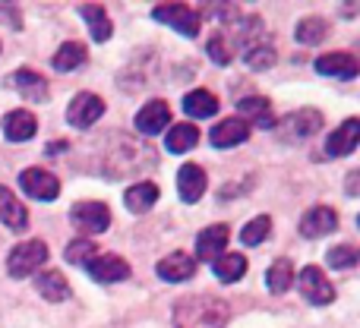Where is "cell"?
<instances>
[{
  "instance_id": "1",
  "label": "cell",
  "mask_w": 360,
  "mask_h": 328,
  "mask_svg": "<svg viewBox=\"0 0 360 328\" xmlns=\"http://www.w3.org/2000/svg\"><path fill=\"white\" fill-rule=\"evenodd\" d=\"M231 319V306L221 297L196 294V297L177 300L174 328H224Z\"/></svg>"
},
{
  "instance_id": "2",
  "label": "cell",
  "mask_w": 360,
  "mask_h": 328,
  "mask_svg": "<svg viewBox=\"0 0 360 328\" xmlns=\"http://www.w3.org/2000/svg\"><path fill=\"white\" fill-rule=\"evenodd\" d=\"M152 164H155V155H152L149 145H139L133 139H117V152H108L105 158V173L111 180H120V177L146 171Z\"/></svg>"
},
{
  "instance_id": "3",
  "label": "cell",
  "mask_w": 360,
  "mask_h": 328,
  "mask_svg": "<svg viewBox=\"0 0 360 328\" xmlns=\"http://www.w3.org/2000/svg\"><path fill=\"white\" fill-rule=\"evenodd\" d=\"M44 262H48V247H44V240H25L10 249V256H6V272H10V278H29Z\"/></svg>"
},
{
  "instance_id": "4",
  "label": "cell",
  "mask_w": 360,
  "mask_h": 328,
  "mask_svg": "<svg viewBox=\"0 0 360 328\" xmlns=\"http://www.w3.org/2000/svg\"><path fill=\"white\" fill-rule=\"evenodd\" d=\"M319 130H323V114L304 107V111H294V114H288V117L281 120L278 124V139L294 145V143H304V139L316 136Z\"/></svg>"
},
{
  "instance_id": "5",
  "label": "cell",
  "mask_w": 360,
  "mask_h": 328,
  "mask_svg": "<svg viewBox=\"0 0 360 328\" xmlns=\"http://www.w3.org/2000/svg\"><path fill=\"white\" fill-rule=\"evenodd\" d=\"M294 281L300 284V294H304L307 303H313V306H326V303H332V300H335V287H332V281L323 275V268L307 265Z\"/></svg>"
},
{
  "instance_id": "6",
  "label": "cell",
  "mask_w": 360,
  "mask_h": 328,
  "mask_svg": "<svg viewBox=\"0 0 360 328\" xmlns=\"http://www.w3.org/2000/svg\"><path fill=\"white\" fill-rule=\"evenodd\" d=\"M152 19L171 25V29L180 32V35H186V38H196L199 35V25H202V22H199V13L190 10V6H184V4L155 6V10H152Z\"/></svg>"
},
{
  "instance_id": "7",
  "label": "cell",
  "mask_w": 360,
  "mask_h": 328,
  "mask_svg": "<svg viewBox=\"0 0 360 328\" xmlns=\"http://www.w3.org/2000/svg\"><path fill=\"white\" fill-rule=\"evenodd\" d=\"M19 186H22L25 196L38 199V202H51V199H57V192H60V180L51 171H44V167H25V171L19 173Z\"/></svg>"
},
{
  "instance_id": "8",
  "label": "cell",
  "mask_w": 360,
  "mask_h": 328,
  "mask_svg": "<svg viewBox=\"0 0 360 328\" xmlns=\"http://www.w3.org/2000/svg\"><path fill=\"white\" fill-rule=\"evenodd\" d=\"M70 221L79 228L82 234H101L111 224V209L105 202H76L70 209Z\"/></svg>"
},
{
  "instance_id": "9",
  "label": "cell",
  "mask_w": 360,
  "mask_h": 328,
  "mask_svg": "<svg viewBox=\"0 0 360 328\" xmlns=\"http://www.w3.org/2000/svg\"><path fill=\"white\" fill-rule=\"evenodd\" d=\"M101 114H105V101L92 92H79L67 107V120L73 126H79V130L92 126L95 120H101Z\"/></svg>"
},
{
  "instance_id": "10",
  "label": "cell",
  "mask_w": 360,
  "mask_h": 328,
  "mask_svg": "<svg viewBox=\"0 0 360 328\" xmlns=\"http://www.w3.org/2000/svg\"><path fill=\"white\" fill-rule=\"evenodd\" d=\"M86 272L92 275L98 284H117V281L130 278V262L108 253V256H95V259L86 265Z\"/></svg>"
},
{
  "instance_id": "11",
  "label": "cell",
  "mask_w": 360,
  "mask_h": 328,
  "mask_svg": "<svg viewBox=\"0 0 360 328\" xmlns=\"http://www.w3.org/2000/svg\"><path fill=\"white\" fill-rule=\"evenodd\" d=\"M316 73L319 76H335V79H354L360 73V63L348 51H335V54L316 57Z\"/></svg>"
},
{
  "instance_id": "12",
  "label": "cell",
  "mask_w": 360,
  "mask_h": 328,
  "mask_svg": "<svg viewBox=\"0 0 360 328\" xmlns=\"http://www.w3.org/2000/svg\"><path fill=\"white\" fill-rule=\"evenodd\" d=\"M335 228H338V215L329 205H316V209H310L300 218V234H304L307 240H319V237L332 234Z\"/></svg>"
},
{
  "instance_id": "13",
  "label": "cell",
  "mask_w": 360,
  "mask_h": 328,
  "mask_svg": "<svg viewBox=\"0 0 360 328\" xmlns=\"http://www.w3.org/2000/svg\"><path fill=\"white\" fill-rule=\"evenodd\" d=\"M357 139H360V120L348 117L329 139H326V155L329 158H345L357 149Z\"/></svg>"
},
{
  "instance_id": "14",
  "label": "cell",
  "mask_w": 360,
  "mask_h": 328,
  "mask_svg": "<svg viewBox=\"0 0 360 328\" xmlns=\"http://www.w3.org/2000/svg\"><path fill=\"white\" fill-rule=\"evenodd\" d=\"M6 86L16 88L25 101H48V92H51L48 79H44V76H38L35 70H16V73L6 79Z\"/></svg>"
},
{
  "instance_id": "15",
  "label": "cell",
  "mask_w": 360,
  "mask_h": 328,
  "mask_svg": "<svg viewBox=\"0 0 360 328\" xmlns=\"http://www.w3.org/2000/svg\"><path fill=\"white\" fill-rule=\"evenodd\" d=\"M228 240H231L228 224H212V228H205L202 234L196 237V256H199L202 262H215L218 256L224 253Z\"/></svg>"
},
{
  "instance_id": "16",
  "label": "cell",
  "mask_w": 360,
  "mask_h": 328,
  "mask_svg": "<svg viewBox=\"0 0 360 328\" xmlns=\"http://www.w3.org/2000/svg\"><path fill=\"white\" fill-rule=\"evenodd\" d=\"M171 120V107L165 105V101H149V105L143 107V111L136 114V133H143V136H155V133H162L165 126H168Z\"/></svg>"
},
{
  "instance_id": "17",
  "label": "cell",
  "mask_w": 360,
  "mask_h": 328,
  "mask_svg": "<svg viewBox=\"0 0 360 328\" xmlns=\"http://www.w3.org/2000/svg\"><path fill=\"white\" fill-rule=\"evenodd\" d=\"M250 139V124H243V120H221L218 126H212L209 133V143L215 145V149H231V145H240Z\"/></svg>"
},
{
  "instance_id": "18",
  "label": "cell",
  "mask_w": 360,
  "mask_h": 328,
  "mask_svg": "<svg viewBox=\"0 0 360 328\" xmlns=\"http://www.w3.org/2000/svg\"><path fill=\"white\" fill-rule=\"evenodd\" d=\"M38 133V120L32 111H10L4 117V136L10 139V143H25V139H32Z\"/></svg>"
},
{
  "instance_id": "19",
  "label": "cell",
  "mask_w": 360,
  "mask_h": 328,
  "mask_svg": "<svg viewBox=\"0 0 360 328\" xmlns=\"http://www.w3.org/2000/svg\"><path fill=\"white\" fill-rule=\"evenodd\" d=\"M158 275H162L165 281H171V284L190 281L193 275H196V259L186 256V253H171V256H165V259L158 262Z\"/></svg>"
},
{
  "instance_id": "20",
  "label": "cell",
  "mask_w": 360,
  "mask_h": 328,
  "mask_svg": "<svg viewBox=\"0 0 360 328\" xmlns=\"http://www.w3.org/2000/svg\"><path fill=\"white\" fill-rule=\"evenodd\" d=\"M0 224H6V228L16 230V234L29 228V211H25V205L19 202L6 186H0Z\"/></svg>"
},
{
  "instance_id": "21",
  "label": "cell",
  "mask_w": 360,
  "mask_h": 328,
  "mask_svg": "<svg viewBox=\"0 0 360 328\" xmlns=\"http://www.w3.org/2000/svg\"><path fill=\"white\" fill-rule=\"evenodd\" d=\"M177 192L184 202H199L205 192V171L199 164H184L177 173Z\"/></svg>"
},
{
  "instance_id": "22",
  "label": "cell",
  "mask_w": 360,
  "mask_h": 328,
  "mask_svg": "<svg viewBox=\"0 0 360 328\" xmlns=\"http://www.w3.org/2000/svg\"><path fill=\"white\" fill-rule=\"evenodd\" d=\"M35 287L48 303H63L70 297V281L60 272H41L35 275Z\"/></svg>"
},
{
  "instance_id": "23",
  "label": "cell",
  "mask_w": 360,
  "mask_h": 328,
  "mask_svg": "<svg viewBox=\"0 0 360 328\" xmlns=\"http://www.w3.org/2000/svg\"><path fill=\"white\" fill-rule=\"evenodd\" d=\"M212 272H215V278L221 281V284H234V281H240L243 272H247V259H243L240 253H221L212 262Z\"/></svg>"
},
{
  "instance_id": "24",
  "label": "cell",
  "mask_w": 360,
  "mask_h": 328,
  "mask_svg": "<svg viewBox=\"0 0 360 328\" xmlns=\"http://www.w3.org/2000/svg\"><path fill=\"white\" fill-rule=\"evenodd\" d=\"M124 202H127V209H130L133 215H146V211L158 202V186L149 183V180H146V183H133L130 190H127Z\"/></svg>"
},
{
  "instance_id": "25",
  "label": "cell",
  "mask_w": 360,
  "mask_h": 328,
  "mask_svg": "<svg viewBox=\"0 0 360 328\" xmlns=\"http://www.w3.org/2000/svg\"><path fill=\"white\" fill-rule=\"evenodd\" d=\"M184 111L196 120H205V117H215L218 114V98L209 92V88H193L190 95L184 98Z\"/></svg>"
},
{
  "instance_id": "26",
  "label": "cell",
  "mask_w": 360,
  "mask_h": 328,
  "mask_svg": "<svg viewBox=\"0 0 360 328\" xmlns=\"http://www.w3.org/2000/svg\"><path fill=\"white\" fill-rule=\"evenodd\" d=\"M79 16L89 22V32H92L95 41H108V38H111L114 25H111V19H108V10H105V6L86 4V6H79Z\"/></svg>"
},
{
  "instance_id": "27",
  "label": "cell",
  "mask_w": 360,
  "mask_h": 328,
  "mask_svg": "<svg viewBox=\"0 0 360 328\" xmlns=\"http://www.w3.org/2000/svg\"><path fill=\"white\" fill-rule=\"evenodd\" d=\"M82 63H86V48H82V44H76V41L60 44V48H57V54L51 57V67H54L57 73H70V70L82 67Z\"/></svg>"
},
{
  "instance_id": "28",
  "label": "cell",
  "mask_w": 360,
  "mask_h": 328,
  "mask_svg": "<svg viewBox=\"0 0 360 328\" xmlns=\"http://www.w3.org/2000/svg\"><path fill=\"white\" fill-rule=\"evenodd\" d=\"M266 284L272 294H285L294 287V265L288 259H275L266 272Z\"/></svg>"
},
{
  "instance_id": "29",
  "label": "cell",
  "mask_w": 360,
  "mask_h": 328,
  "mask_svg": "<svg viewBox=\"0 0 360 328\" xmlns=\"http://www.w3.org/2000/svg\"><path fill=\"white\" fill-rule=\"evenodd\" d=\"M240 117L237 120H253L256 126H262V130H272V114H269V101L266 98H243L240 105Z\"/></svg>"
},
{
  "instance_id": "30",
  "label": "cell",
  "mask_w": 360,
  "mask_h": 328,
  "mask_svg": "<svg viewBox=\"0 0 360 328\" xmlns=\"http://www.w3.org/2000/svg\"><path fill=\"white\" fill-rule=\"evenodd\" d=\"M199 143V130L193 124H180V126H171L168 139H165V149L180 155V152H190L193 145Z\"/></svg>"
},
{
  "instance_id": "31",
  "label": "cell",
  "mask_w": 360,
  "mask_h": 328,
  "mask_svg": "<svg viewBox=\"0 0 360 328\" xmlns=\"http://www.w3.org/2000/svg\"><path fill=\"white\" fill-rule=\"evenodd\" d=\"M329 35V22L319 16H307L297 22V29H294V38H297L300 44H319L323 38Z\"/></svg>"
},
{
  "instance_id": "32",
  "label": "cell",
  "mask_w": 360,
  "mask_h": 328,
  "mask_svg": "<svg viewBox=\"0 0 360 328\" xmlns=\"http://www.w3.org/2000/svg\"><path fill=\"white\" fill-rule=\"evenodd\" d=\"M269 234H272V218L259 215V218H253V221L240 230V243H243V247H259Z\"/></svg>"
},
{
  "instance_id": "33",
  "label": "cell",
  "mask_w": 360,
  "mask_h": 328,
  "mask_svg": "<svg viewBox=\"0 0 360 328\" xmlns=\"http://www.w3.org/2000/svg\"><path fill=\"white\" fill-rule=\"evenodd\" d=\"M243 60H247V67L250 70H269L275 63V51H272V44H253V48H247L243 51Z\"/></svg>"
},
{
  "instance_id": "34",
  "label": "cell",
  "mask_w": 360,
  "mask_h": 328,
  "mask_svg": "<svg viewBox=\"0 0 360 328\" xmlns=\"http://www.w3.org/2000/svg\"><path fill=\"white\" fill-rule=\"evenodd\" d=\"M63 256H67L70 265H89V262L98 256V247H95L92 240H73Z\"/></svg>"
},
{
  "instance_id": "35",
  "label": "cell",
  "mask_w": 360,
  "mask_h": 328,
  "mask_svg": "<svg viewBox=\"0 0 360 328\" xmlns=\"http://www.w3.org/2000/svg\"><path fill=\"white\" fill-rule=\"evenodd\" d=\"M326 262H329V268H354L357 265V249L354 247H332L329 253H326Z\"/></svg>"
},
{
  "instance_id": "36",
  "label": "cell",
  "mask_w": 360,
  "mask_h": 328,
  "mask_svg": "<svg viewBox=\"0 0 360 328\" xmlns=\"http://www.w3.org/2000/svg\"><path fill=\"white\" fill-rule=\"evenodd\" d=\"M205 51H209V57L218 63V67H228V63L234 60V48L228 44V38H224V35H212L209 38V48H205Z\"/></svg>"
},
{
  "instance_id": "37",
  "label": "cell",
  "mask_w": 360,
  "mask_h": 328,
  "mask_svg": "<svg viewBox=\"0 0 360 328\" xmlns=\"http://www.w3.org/2000/svg\"><path fill=\"white\" fill-rule=\"evenodd\" d=\"M357 177H360L357 171H351V173H348V192H351V196H357Z\"/></svg>"
},
{
  "instance_id": "38",
  "label": "cell",
  "mask_w": 360,
  "mask_h": 328,
  "mask_svg": "<svg viewBox=\"0 0 360 328\" xmlns=\"http://www.w3.org/2000/svg\"><path fill=\"white\" fill-rule=\"evenodd\" d=\"M63 149H67V143H48V149L44 152H48V155H60Z\"/></svg>"
}]
</instances>
